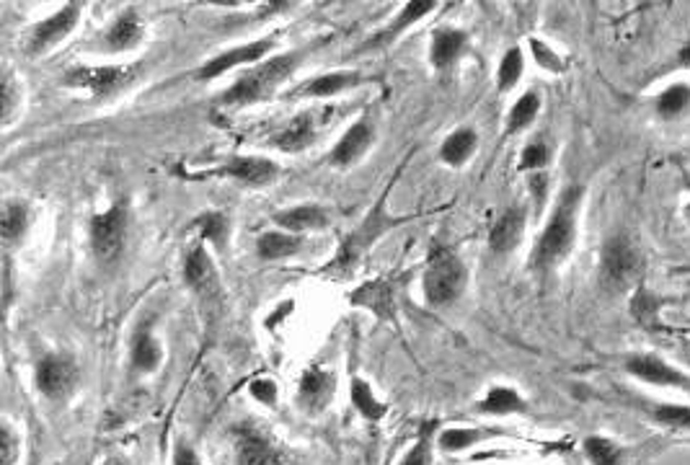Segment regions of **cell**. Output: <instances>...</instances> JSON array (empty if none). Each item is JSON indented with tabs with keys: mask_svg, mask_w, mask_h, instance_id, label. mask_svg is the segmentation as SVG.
Wrapping results in <instances>:
<instances>
[{
	"mask_svg": "<svg viewBox=\"0 0 690 465\" xmlns=\"http://www.w3.org/2000/svg\"><path fill=\"white\" fill-rule=\"evenodd\" d=\"M582 199H585V189L577 184L566 186V189L561 191L549 223H546L536 248H533V267L551 269L553 264L566 259L569 252L574 248V241H577V214Z\"/></svg>",
	"mask_w": 690,
	"mask_h": 465,
	"instance_id": "6da1fadb",
	"label": "cell"
},
{
	"mask_svg": "<svg viewBox=\"0 0 690 465\" xmlns=\"http://www.w3.org/2000/svg\"><path fill=\"white\" fill-rule=\"evenodd\" d=\"M297 62H301V53L280 55L272 57V60L259 62V66H254L248 73L241 75L238 81L220 96V102L225 106H246L272 96L277 85L297 68Z\"/></svg>",
	"mask_w": 690,
	"mask_h": 465,
	"instance_id": "7a4b0ae2",
	"label": "cell"
},
{
	"mask_svg": "<svg viewBox=\"0 0 690 465\" xmlns=\"http://www.w3.org/2000/svg\"><path fill=\"white\" fill-rule=\"evenodd\" d=\"M644 267V254L629 235H613L603 243L600 252V282L608 290H623L625 284L634 282Z\"/></svg>",
	"mask_w": 690,
	"mask_h": 465,
	"instance_id": "3957f363",
	"label": "cell"
},
{
	"mask_svg": "<svg viewBox=\"0 0 690 465\" xmlns=\"http://www.w3.org/2000/svg\"><path fill=\"white\" fill-rule=\"evenodd\" d=\"M466 288V267L451 252H437L424 271V298L432 305H447Z\"/></svg>",
	"mask_w": 690,
	"mask_h": 465,
	"instance_id": "277c9868",
	"label": "cell"
},
{
	"mask_svg": "<svg viewBox=\"0 0 690 465\" xmlns=\"http://www.w3.org/2000/svg\"><path fill=\"white\" fill-rule=\"evenodd\" d=\"M140 66H104V68H73L66 83L73 89L89 91L94 98H114L138 81Z\"/></svg>",
	"mask_w": 690,
	"mask_h": 465,
	"instance_id": "5b68a950",
	"label": "cell"
},
{
	"mask_svg": "<svg viewBox=\"0 0 690 465\" xmlns=\"http://www.w3.org/2000/svg\"><path fill=\"white\" fill-rule=\"evenodd\" d=\"M127 235V202H114L104 214L91 220V248L98 261H114L122 254Z\"/></svg>",
	"mask_w": 690,
	"mask_h": 465,
	"instance_id": "8992f818",
	"label": "cell"
},
{
	"mask_svg": "<svg viewBox=\"0 0 690 465\" xmlns=\"http://www.w3.org/2000/svg\"><path fill=\"white\" fill-rule=\"evenodd\" d=\"M625 372L631 377H636L639 383L654 385V388H670V391H686L690 393V375L675 368L673 362L663 360L659 354H631L625 360Z\"/></svg>",
	"mask_w": 690,
	"mask_h": 465,
	"instance_id": "52a82bcc",
	"label": "cell"
},
{
	"mask_svg": "<svg viewBox=\"0 0 690 465\" xmlns=\"http://www.w3.org/2000/svg\"><path fill=\"white\" fill-rule=\"evenodd\" d=\"M34 383H37V391L42 393V396L49 400L68 398L78 385L75 362L62 354H47L45 360L37 364Z\"/></svg>",
	"mask_w": 690,
	"mask_h": 465,
	"instance_id": "ba28073f",
	"label": "cell"
},
{
	"mask_svg": "<svg viewBox=\"0 0 690 465\" xmlns=\"http://www.w3.org/2000/svg\"><path fill=\"white\" fill-rule=\"evenodd\" d=\"M398 223H404V220L388 218V214H386V197H383L381 202H378V207H375V212L370 214L365 223H362L358 231H354L350 239L344 241V246H341V252L337 256V261H334V267H352V264L362 256V252H365L367 246H373V241L378 239V235L386 231V228L398 225Z\"/></svg>",
	"mask_w": 690,
	"mask_h": 465,
	"instance_id": "9c48e42d",
	"label": "cell"
},
{
	"mask_svg": "<svg viewBox=\"0 0 690 465\" xmlns=\"http://www.w3.org/2000/svg\"><path fill=\"white\" fill-rule=\"evenodd\" d=\"M272 47H274L272 39H261V42H252V45L227 49V53L212 57V60L204 62V66L199 68L197 78H199V81H212V78L223 75V73H227V70H233V68L252 66V62H256V66H259V60H265V55L272 53Z\"/></svg>",
	"mask_w": 690,
	"mask_h": 465,
	"instance_id": "30bf717a",
	"label": "cell"
},
{
	"mask_svg": "<svg viewBox=\"0 0 690 465\" xmlns=\"http://www.w3.org/2000/svg\"><path fill=\"white\" fill-rule=\"evenodd\" d=\"M78 16H81V5L70 3L62 11H57L55 16L42 21V24L34 26L32 37H28V49H32L34 55H39V53H45V49L55 47L57 42H62L70 32H73L78 24Z\"/></svg>",
	"mask_w": 690,
	"mask_h": 465,
	"instance_id": "8fae6325",
	"label": "cell"
},
{
	"mask_svg": "<svg viewBox=\"0 0 690 465\" xmlns=\"http://www.w3.org/2000/svg\"><path fill=\"white\" fill-rule=\"evenodd\" d=\"M236 461L238 465H282V455L261 432H256V429H238Z\"/></svg>",
	"mask_w": 690,
	"mask_h": 465,
	"instance_id": "7c38bea8",
	"label": "cell"
},
{
	"mask_svg": "<svg viewBox=\"0 0 690 465\" xmlns=\"http://www.w3.org/2000/svg\"><path fill=\"white\" fill-rule=\"evenodd\" d=\"M373 140H375L373 125H370L367 119H360L358 125H352L350 130L341 135V140L337 142V148H334L329 161L334 163V166H341V168L354 166V163L367 153V148L373 146Z\"/></svg>",
	"mask_w": 690,
	"mask_h": 465,
	"instance_id": "4fadbf2b",
	"label": "cell"
},
{
	"mask_svg": "<svg viewBox=\"0 0 690 465\" xmlns=\"http://www.w3.org/2000/svg\"><path fill=\"white\" fill-rule=\"evenodd\" d=\"M215 174L218 176H231V178H236V182L248 184V186H267V184L274 182L280 171H277L272 161L248 159V155H244V159L225 161L223 166L215 171Z\"/></svg>",
	"mask_w": 690,
	"mask_h": 465,
	"instance_id": "5bb4252c",
	"label": "cell"
},
{
	"mask_svg": "<svg viewBox=\"0 0 690 465\" xmlns=\"http://www.w3.org/2000/svg\"><path fill=\"white\" fill-rule=\"evenodd\" d=\"M334 398V375L326 370H305L301 377V388H297V400L308 414H318L329 406Z\"/></svg>",
	"mask_w": 690,
	"mask_h": 465,
	"instance_id": "9a60e30c",
	"label": "cell"
},
{
	"mask_svg": "<svg viewBox=\"0 0 690 465\" xmlns=\"http://www.w3.org/2000/svg\"><path fill=\"white\" fill-rule=\"evenodd\" d=\"M525 218H528V214H525L523 207H510L507 212H502V218L496 220L492 233H489V246H492V252H515L517 243H521L525 235Z\"/></svg>",
	"mask_w": 690,
	"mask_h": 465,
	"instance_id": "2e32d148",
	"label": "cell"
},
{
	"mask_svg": "<svg viewBox=\"0 0 690 465\" xmlns=\"http://www.w3.org/2000/svg\"><path fill=\"white\" fill-rule=\"evenodd\" d=\"M184 279H187V284L191 290L202 292V295H208V292L215 290V284H218L215 267H212L210 254L204 252L202 246H195L189 252L187 264H184Z\"/></svg>",
	"mask_w": 690,
	"mask_h": 465,
	"instance_id": "e0dca14e",
	"label": "cell"
},
{
	"mask_svg": "<svg viewBox=\"0 0 690 465\" xmlns=\"http://www.w3.org/2000/svg\"><path fill=\"white\" fill-rule=\"evenodd\" d=\"M468 37L458 28H440L432 39V49H430V60L432 66L437 70H447L458 62V57L464 55Z\"/></svg>",
	"mask_w": 690,
	"mask_h": 465,
	"instance_id": "ac0fdd59",
	"label": "cell"
},
{
	"mask_svg": "<svg viewBox=\"0 0 690 465\" xmlns=\"http://www.w3.org/2000/svg\"><path fill=\"white\" fill-rule=\"evenodd\" d=\"M481 414H492V417H510V414H523L528 411V400L510 385H494L489 388L487 396L476 406Z\"/></svg>",
	"mask_w": 690,
	"mask_h": 465,
	"instance_id": "d6986e66",
	"label": "cell"
},
{
	"mask_svg": "<svg viewBox=\"0 0 690 465\" xmlns=\"http://www.w3.org/2000/svg\"><path fill=\"white\" fill-rule=\"evenodd\" d=\"M274 223L282 228L284 233H303V231H318L326 225V210L318 205H301L293 210L277 212Z\"/></svg>",
	"mask_w": 690,
	"mask_h": 465,
	"instance_id": "ffe728a7",
	"label": "cell"
},
{
	"mask_svg": "<svg viewBox=\"0 0 690 465\" xmlns=\"http://www.w3.org/2000/svg\"><path fill=\"white\" fill-rule=\"evenodd\" d=\"M303 248V239H297L293 233H265L256 243V252L265 261H277L295 256Z\"/></svg>",
	"mask_w": 690,
	"mask_h": 465,
	"instance_id": "44dd1931",
	"label": "cell"
},
{
	"mask_svg": "<svg viewBox=\"0 0 690 465\" xmlns=\"http://www.w3.org/2000/svg\"><path fill=\"white\" fill-rule=\"evenodd\" d=\"M476 148H479V135L473 130H458L447 135L440 155H443L447 166H464V163L476 153Z\"/></svg>",
	"mask_w": 690,
	"mask_h": 465,
	"instance_id": "7402d4cb",
	"label": "cell"
},
{
	"mask_svg": "<svg viewBox=\"0 0 690 465\" xmlns=\"http://www.w3.org/2000/svg\"><path fill=\"white\" fill-rule=\"evenodd\" d=\"M142 37V24L135 13H122L117 21H114L109 32H106V45L114 53H122V49H132Z\"/></svg>",
	"mask_w": 690,
	"mask_h": 465,
	"instance_id": "603a6c76",
	"label": "cell"
},
{
	"mask_svg": "<svg viewBox=\"0 0 690 465\" xmlns=\"http://www.w3.org/2000/svg\"><path fill=\"white\" fill-rule=\"evenodd\" d=\"M313 142V121L311 117H295L293 121H290L284 130L277 135L274 146L282 150V153H301V150H305Z\"/></svg>",
	"mask_w": 690,
	"mask_h": 465,
	"instance_id": "cb8c5ba5",
	"label": "cell"
},
{
	"mask_svg": "<svg viewBox=\"0 0 690 465\" xmlns=\"http://www.w3.org/2000/svg\"><path fill=\"white\" fill-rule=\"evenodd\" d=\"M585 457L593 465H625V453L618 442L603 438V434H589L585 440Z\"/></svg>",
	"mask_w": 690,
	"mask_h": 465,
	"instance_id": "d4e9b609",
	"label": "cell"
},
{
	"mask_svg": "<svg viewBox=\"0 0 690 465\" xmlns=\"http://www.w3.org/2000/svg\"><path fill=\"white\" fill-rule=\"evenodd\" d=\"M538 112H540L538 93L536 91L523 93V96L517 98L515 106H512L510 114H507V132L515 135V132L528 130V127L533 125V119L538 117Z\"/></svg>",
	"mask_w": 690,
	"mask_h": 465,
	"instance_id": "484cf974",
	"label": "cell"
},
{
	"mask_svg": "<svg viewBox=\"0 0 690 465\" xmlns=\"http://www.w3.org/2000/svg\"><path fill=\"white\" fill-rule=\"evenodd\" d=\"M657 114L663 119H678L682 112L690 106V85L688 83H673L657 96Z\"/></svg>",
	"mask_w": 690,
	"mask_h": 465,
	"instance_id": "4316f807",
	"label": "cell"
},
{
	"mask_svg": "<svg viewBox=\"0 0 690 465\" xmlns=\"http://www.w3.org/2000/svg\"><path fill=\"white\" fill-rule=\"evenodd\" d=\"M430 11H435V3H407L404 5L401 16L396 19V24H390L386 32H381L378 37H375L373 42H370V47H381V45H388V42H394L398 34L404 32V28L414 24V21H419L422 16H426Z\"/></svg>",
	"mask_w": 690,
	"mask_h": 465,
	"instance_id": "83f0119b",
	"label": "cell"
},
{
	"mask_svg": "<svg viewBox=\"0 0 690 465\" xmlns=\"http://www.w3.org/2000/svg\"><path fill=\"white\" fill-rule=\"evenodd\" d=\"M659 311H663V300L654 295L652 290L639 288L636 295L631 298V313H634L639 324L650 328V332L659 326Z\"/></svg>",
	"mask_w": 690,
	"mask_h": 465,
	"instance_id": "f1b7e54d",
	"label": "cell"
},
{
	"mask_svg": "<svg viewBox=\"0 0 690 465\" xmlns=\"http://www.w3.org/2000/svg\"><path fill=\"white\" fill-rule=\"evenodd\" d=\"M360 83V73H329V75H318L316 81H311L305 85L303 93L305 96H337V93L352 89V85Z\"/></svg>",
	"mask_w": 690,
	"mask_h": 465,
	"instance_id": "f546056e",
	"label": "cell"
},
{
	"mask_svg": "<svg viewBox=\"0 0 690 465\" xmlns=\"http://www.w3.org/2000/svg\"><path fill=\"white\" fill-rule=\"evenodd\" d=\"M523 73H525L523 49L521 47L507 49V53H504V57H502V62H500V70H496V89H500L502 93L512 91L517 83H521Z\"/></svg>",
	"mask_w": 690,
	"mask_h": 465,
	"instance_id": "4dcf8cb0",
	"label": "cell"
},
{
	"mask_svg": "<svg viewBox=\"0 0 690 465\" xmlns=\"http://www.w3.org/2000/svg\"><path fill=\"white\" fill-rule=\"evenodd\" d=\"M489 434H494V432H483V429H468V427H453V429H445V432L440 434L437 445H440V450H445V453H464V450L473 447L476 442L489 438Z\"/></svg>",
	"mask_w": 690,
	"mask_h": 465,
	"instance_id": "1f68e13d",
	"label": "cell"
},
{
	"mask_svg": "<svg viewBox=\"0 0 690 465\" xmlns=\"http://www.w3.org/2000/svg\"><path fill=\"white\" fill-rule=\"evenodd\" d=\"M352 404L354 409H358L362 417L370 419V421H378L386 417V404H381L378 398H375L373 388L365 381H352Z\"/></svg>",
	"mask_w": 690,
	"mask_h": 465,
	"instance_id": "d6a6232c",
	"label": "cell"
},
{
	"mask_svg": "<svg viewBox=\"0 0 690 465\" xmlns=\"http://www.w3.org/2000/svg\"><path fill=\"white\" fill-rule=\"evenodd\" d=\"M650 414L659 427L682 429V432H690V406L688 404H654Z\"/></svg>",
	"mask_w": 690,
	"mask_h": 465,
	"instance_id": "836d02e7",
	"label": "cell"
},
{
	"mask_svg": "<svg viewBox=\"0 0 690 465\" xmlns=\"http://www.w3.org/2000/svg\"><path fill=\"white\" fill-rule=\"evenodd\" d=\"M161 345L159 341L153 339L151 334H138V339H135V345H132V364L138 370H145V372H151V370H155L161 364Z\"/></svg>",
	"mask_w": 690,
	"mask_h": 465,
	"instance_id": "e575fe53",
	"label": "cell"
},
{
	"mask_svg": "<svg viewBox=\"0 0 690 465\" xmlns=\"http://www.w3.org/2000/svg\"><path fill=\"white\" fill-rule=\"evenodd\" d=\"M432 434H435V421L422 427L419 440L411 445V450L404 455V461L398 465H432V461H435V442H432Z\"/></svg>",
	"mask_w": 690,
	"mask_h": 465,
	"instance_id": "d590c367",
	"label": "cell"
},
{
	"mask_svg": "<svg viewBox=\"0 0 690 465\" xmlns=\"http://www.w3.org/2000/svg\"><path fill=\"white\" fill-rule=\"evenodd\" d=\"M26 225H28V210L24 202H9L3 207V225H0V231H3L5 243L19 241L21 235H24Z\"/></svg>",
	"mask_w": 690,
	"mask_h": 465,
	"instance_id": "8d00e7d4",
	"label": "cell"
},
{
	"mask_svg": "<svg viewBox=\"0 0 690 465\" xmlns=\"http://www.w3.org/2000/svg\"><path fill=\"white\" fill-rule=\"evenodd\" d=\"M197 231L202 233V239H208L212 246L218 248H225L227 243V233H231V228H227V218L220 212H208L202 214V218L197 220Z\"/></svg>",
	"mask_w": 690,
	"mask_h": 465,
	"instance_id": "74e56055",
	"label": "cell"
},
{
	"mask_svg": "<svg viewBox=\"0 0 690 465\" xmlns=\"http://www.w3.org/2000/svg\"><path fill=\"white\" fill-rule=\"evenodd\" d=\"M549 161H551L549 146H546L543 140H533L523 148V153H521V171L538 174V171H543L546 166H549Z\"/></svg>",
	"mask_w": 690,
	"mask_h": 465,
	"instance_id": "f35d334b",
	"label": "cell"
},
{
	"mask_svg": "<svg viewBox=\"0 0 690 465\" xmlns=\"http://www.w3.org/2000/svg\"><path fill=\"white\" fill-rule=\"evenodd\" d=\"M530 49H533V55H536V62L540 68L551 70V73H561V70H564V62H561V57L553 53V49L546 45V42L533 39Z\"/></svg>",
	"mask_w": 690,
	"mask_h": 465,
	"instance_id": "ab89813d",
	"label": "cell"
},
{
	"mask_svg": "<svg viewBox=\"0 0 690 465\" xmlns=\"http://www.w3.org/2000/svg\"><path fill=\"white\" fill-rule=\"evenodd\" d=\"M19 440L9 425L0 427V465H13L19 457Z\"/></svg>",
	"mask_w": 690,
	"mask_h": 465,
	"instance_id": "60d3db41",
	"label": "cell"
},
{
	"mask_svg": "<svg viewBox=\"0 0 690 465\" xmlns=\"http://www.w3.org/2000/svg\"><path fill=\"white\" fill-rule=\"evenodd\" d=\"M21 93L16 91V83H13L11 75L3 78V83H0V112H3V119L9 121L13 117V109H16Z\"/></svg>",
	"mask_w": 690,
	"mask_h": 465,
	"instance_id": "b9f144b4",
	"label": "cell"
},
{
	"mask_svg": "<svg viewBox=\"0 0 690 465\" xmlns=\"http://www.w3.org/2000/svg\"><path fill=\"white\" fill-rule=\"evenodd\" d=\"M252 396L265 406L277 404V385L272 381H254L252 383Z\"/></svg>",
	"mask_w": 690,
	"mask_h": 465,
	"instance_id": "7bdbcfd3",
	"label": "cell"
},
{
	"mask_svg": "<svg viewBox=\"0 0 690 465\" xmlns=\"http://www.w3.org/2000/svg\"><path fill=\"white\" fill-rule=\"evenodd\" d=\"M530 191L538 205L546 202V195H549V178H546L543 171H538V174L530 176Z\"/></svg>",
	"mask_w": 690,
	"mask_h": 465,
	"instance_id": "ee69618b",
	"label": "cell"
},
{
	"mask_svg": "<svg viewBox=\"0 0 690 465\" xmlns=\"http://www.w3.org/2000/svg\"><path fill=\"white\" fill-rule=\"evenodd\" d=\"M174 465H202V463H199L197 453L189 445H179L174 453Z\"/></svg>",
	"mask_w": 690,
	"mask_h": 465,
	"instance_id": "f6af8a7d",
	"label": "cell"
},
{
	"mask_svg": "<svg viewBox=\"0 0 690 465\" xmlns=\"http://www.w3.org/2000/svg\"><path fill=\"white\" fill-rule=\"evenodd\" d=\"M678 66L690 70V39L686 42V45L680 47V53H678Z\"/></svg>",
	"mask_w": 690,
	"mask_h": 465,
	"instance_id": "bcb514c9",
	"label": "cell"
},
{
	"mask_svg": "<svg viewBox=\"0 0 690 465\" xmlns=\"http://www.w3.org/2000/svg\"><path fill=\"white\" fill-rule=\"evenodd\" d=\"M106 465H127V463H122V461H109Z\"/></svg>",
	"mask_w": 690,
	"mask_h": 465,
	"instance_id": "7dc6e473",
	"label": "cell"
},
{
	"mask_svg": "<svg viewBox=\"0 0 690 465\" xmlns=\"http://www.w3.org/2000/svg\"><path fill=\"white\" fill-rule=\"evenodd\" d=\"M686 214L690 218V202H688V207H686Z\"/></svg>",
	"mask_w": 690,
	"mask_h": 465,
	"instance_id": "c3c4849f",
	"label": "cell"
},
{
	"mask_svg": "<svg viewBox=\"0 0 690 465\" xmlns=\"http://www.w3.org/2000/svg\"><path fill=\"white\" fill-rule=\"evenodd\" d=\"M32 465H37V463H32Z\"/></svg>",
	"mask_w": 690,
	"mask_h": 465,
	"instance_id": "681fc988",
	"label": "cell"
}]
</instances>
